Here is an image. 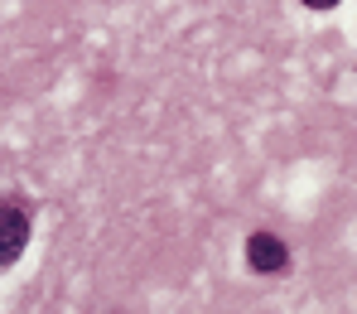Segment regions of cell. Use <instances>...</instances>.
Returning <instances> with one entry per match:
<instances>
[{
  "label": "cell",
  "instance_id": "2",
  "mask_svg": "<svg viewBox=\"0 0 357 314\" xmlns=\"http://www.w3.org/2000/svg\"><path fill=\"white\" fill-rule=\"evenodd\" d=\"M29 242V218L20 208H0V266H15Z\"/></svg>",
  "mask_w": 357,
  "mask_h": 314
},
{
  "label": "cell",
  "instance_id": "1",
  "mask_svg": "<svg viewBox=\"0 0 357 314\" xmlns=\"http://www.w3.org/2000/svg\"><path fill=\"white\" fill-rule=\"evenodd\" d=\"M246 266L251 271H261V276H280L285 266H290V251H285V242L280 237H271V232H251L246 237Z\"/></svg>",
  "mask_w": 357,
  "mask_h": 314
},
{
  "label": "cell",
  "instance_id": "3",
  "mask_svg": "<svg viewBox=\"0 0 357 314\" xmlns=\"http://www.w3.org/2000/svg\"><path fill=\"white\" fill-rule=\"evenodd\" d=\"M304 5H309V10H333L338 0H304Z\"/></svg>",
  "mask_w": 357,
  "mask_h": 314
}]
</instances>
